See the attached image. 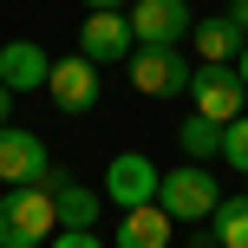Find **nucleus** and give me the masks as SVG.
Returning a JSON list of instances; mask_svg holds the SVG:
<instances>
[{"label": "nucleus", "instance_id": "1", "mask_svg": "<svg viewBox=\"0 0 248 248\" xmlns=\"http://www.w3.org/2000/svg\"><path fill=\"white\" fill-rule=\"evenodd\" d=\"M59 235V202L46 183H20L0 196V248H46Z\"/></svg>", "mask_w": 248, "mask_h": 248}, {"label": "nucleus", "instance_id": "2", "mask_svg": "<svg viewBox=\"0 0 248 248\" xmlns=\"http://www.w3.org/2000/svg\"><path fill=\"white\" fill-rule=\"evenodd\" d=\"M157 202H163L170 222H209L216 202H222V183L209 176V163H183V170H163Z\"/></svg>", "mask_w": 248, "mask_h": 248}, {"label": "nucleus", "instance_id": "3", "mask_svg": "<svg viewBox=\"0 0 248 248\" xmlns=\"http://www.w3.org/2000/svg\"><path fill=\"white\" fill-rule=\"evenodd\" d=\"M124 72H131V85L144 92V98H176V92H189L196 65L183 59V46H137L131 59H124Z\"/></svg>", "mask_w": 248, "mask_h": 248}, {"label": "nucleus", "instance_id": "4", "mask_svg": "<svg viewBox=\"0 0 248 248\" xmlns=\"http://www.w3.org/2000/svg\"><path fill=\"white\" fill-rule=\"evenodd\" d=\"M105 202H118V209H144V202H157L163 189V170L144 157V150H118L111 163H105Z\"/></svg>", "mask_w": 248, "mask_h": 248}, {"label": "nucleus", "instance_id": "5", "mask_svg": "<svg viewBox=\"0 0 248 248\" xmlns=\"http://www.w3.org/2000/svg\"><path fill=\"white\" fill-rule=\"evenodd\" d=\"M189 98H196V118H209V124H235L248 111V85L235 65H196Z\"/></svg>", "mask_w": 248, "mask_h": 248}, {"label": "nucleus", "instance_id": "6", "mask_svg": "<svg viewBox=\"0 0 248 248\" xmlns=\"http://www.w3.org/2000/svg\"><path fill=\"white\" fill-rule=\"evenodd\" d=\"M131 39L137 46H183L189 33H196V20H189V0H131Z\"/></svg>", "mask_w": 248, "mask_h": 248}, {"label": "nucleus", "instance_id": "7", "mask_svg": "<svg viewBox=\"0 0 248 248\" xmlns=\"http://www.w3.org/2000/svg\"><path fill=\"white\" fill-rule=\"evenodd\" d=\"M131 52H137V39H131V20H124L118 7L85 13V26H78V59H92V65H124Z\"/></svg>", "mask_w": 248, "mask_h": 248}, {"label": "nucleus", "instance_id": "8", "mask_svg": "<svg viewBox=\"0 0 248 248\" xmlns=\"http://www.w3.org/2000/svg\"><path fill=\"white\" fill-rule=\"evenodd\" d=\"M46 176H52V150L20 124H0V183L20 189V183H46Z\"/></svg>", "mask_w": 248, "mask_h": 248}, {"label": "nucleus", "instance_id": "9", "mask_svg": "<svg viewBox=\"0 0 248 248\" xmlns=\"http://www.w3.org/2000/svg\"><path fill=\"white\" fill-rule=\"evenodd\" d=\"M46 92H52V105H59L65 118H85L92 105H98V65L92 59H52V78H46Z\"/></svg>", "mask_w": 248, "mask_h": 248}, {"label": "nucleus", "instance_id": "10", "mask_svg": "<svg viewBox=\"0 0 248 248\" xmlns=\"http://www.w3.org/2000/svg\"><path fill=\"white\" fill-rule=\"evenodd\" d=\"M52 78V52L39 46V39H7L0 46V85L20 98V92H39Z\"/></svg>", "mask_w": 248, "mask_h": 248}, {"label": "nucleus", "instance_id": "11", "mask_svg": "<svg viewBox=\"0 0 248 248\" xmlns=\"http://www.w3.org/2000/svg\"><path fill=\"white\" fill-rule=\"evenodd\" d=\"M242 26L229 20V13H216V20H196V59L202 65H235L242 59Z\"/></svg>", "mask_w": 248, "mask_h": 248}, {"label": "nucleus", "instance_id": "12", "mask_svg": "<svg viewBox=\"0 0 248 248\" xmlns=\"http://www.w3.org/2000/svg\"><path fill=\"white\" fill-rule=\"evenodd\" d=\"M170 216H163V202H144V209H124L118 222V248H170Z\"/></svg>", "mask_w": 248, "mask_h": 248}, {"label": "nucleus", "instance_id": "13", "mask_svg": "<svg viewBox=\"0 0 248 248\" xmlns=\"http://www.w3.org/2000/svg\"><path fill=\"white\" fill-rule=\"evenodd\" d=\"M52 202H59V229H98L105 189H85V183H59V189H52Z\"/></svg>", "mask_w": 248, "mask_h": 248}, {"label": "nucleus", "instance_id": "14", "mask_svg": "<svg viewBox=\"0 0 248 248\" xmlns=\"http://www.w3.org/2000/svg\"><path fill=\"white\" fill-rule=\"evenodd\" d=\"M209 229H216V248H248V196H222Z\"/></svg>", "mask_w": 248, "mask_h": 248}, {"label": "nucleus", "instance_id": "15", "mask_svg": "<svg viewBox=\"0 0 248 248\" xmlns=\"http://www.w3.org/2000/svg\"><path fill=\"white\" fill-rule=\"evenodd\" d=\"M176 144H183V157H189V163H209V157H222V124H209V118L189 111V118H183V131H176Z\"/></svg>", "mask_w": 248, "mask_h": 248}, {"label": "nucleus", "instance_id": "16", "mask_svg": "<svg viewBox=\"0 0 248 248\" xmlns=\"http://www.w3.org/2000/svg\"><path fill=\"white\" fill-rule=\"evenodd\" d=\"M222 163L235 176H248V111L235 118V124H222Z\"/></svg>", "mask_w": 248, "mask_h": 248}, {"label": "nucleus", "instance_id": "17", "mask_svg": "<svg viewBox=\"0 0 248 248\" xmlns=\"http://www.w3.org/2000/svg\"><path fill=\"white\" fill-rule=\"evenodd\" d=\"M46 248H105V242H98V229H59Z\"/></svg>", "mask_w": 248, "mask_h": 248}, {"label": "nucleus", "instance_id": "18", "mask_svg": "<svg viewBox=\"0 0 248 248\" xmlns=\"http://www.w3.org/2000/svg\"><path fill=\"white\" fill-rule=\"evenodd\" d=\"M229 20L242 26V39H248V0H229Z\"/></svg>", "mask_w": 248, "mask_h": 248}, {"label": "nucleus", "instance_id": "19", "mask_svg": "<svg viewBox=\"0 0 248 248\" xmlns=\"http://www.w3.org/2000/svg\"><path fill=\"white\" fill-rule=\"evenodd\" d=\"M7 105H13V92H7V85H0V124H7Z\"/></svg>", "mask_w": 248, "mask_h": 248}, {"label": "nucleus", "instance_id": "20", "mask_svg": "<svg viewBox=\"0 0 248 248\" xmlns=\"http://www.w3.org/2000/svg\"><path fill=\"white\" fill-rule=\"evenodd\" d=\"M98 7H124V0H85V13H98Z\"/></svg>", "mask_w": 248, "mask_h": 248}, {"label": "nucleus", "instance_id": "21", "mask_svg": "<svg viewBox=\"0 0 248 248\" xmlns=\"http://www.w3.org/2000/svg\"><path fill=\"white\" fill-rule=\"evenodd\" d=\"M235 72H242V85H248V46H242V59H235Z\"/></svg>", "mask_w": 248, "mask_h": 248}]
</instances>
